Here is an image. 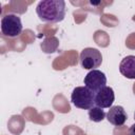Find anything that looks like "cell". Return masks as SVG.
I'll return each mask as SVG.
<instances>
[{
    "label": "cell",
    "instance_id": "6",
    "mask_svg": "<svg viewBox=\"0 0 135 135\" xmlns=\"http://www.w3.org/2000/svg\"><path fill=\"white\" fill-rule=\"evenodd\" d=\"M115 99L114 91L111 86H104L95 94V105L101 109L111 108Z\"/></svg>",
    "mask_w": 135,
    "mask_h": 135
},
{
    "label": "cell",
    "instance_id": "5",
    "mask_svg": "<svg viewBox=\"0 0 135 135\" xmlns=\"http://www.w3.org/2000/svg\"><path fill=\"white\" fill-rule=\"evenodd\" d=\"M83 82L89 90L96 94L102 88L107 86V77L103 72L99 70H92L85 75Z\"/></svg>",
    "mask_w": 135,
    "mask_h": 135
},
{
    "label": "cell",
    "instance_id": "9",
    "mask_svg": "<svg viewBox=\"0 0 135 135\" xmlns=\"http://www.w3.org/2000/svg\"><path fill=\"white\" fill-rule=\"evenodd\" d=\"M105 116H107V114L99 107H93V108H91L89 110V118H90V120H92L94 122L102 121Z\"/></svg>",
    "mask_w": 135,
    "mask_h": 135
},
{
    "label": "cell",
    "instance_id": "2",
    "mask_svg": "<svg viewBox=\"0 0 135 135\" xmlns=\"http://www.w3.org/2000/svg\"><path fill=\"white\" fill-rule=\"evenodd\" d=\"M72 103L82 110H90L95 107V93L84 86H77L73 90L71 95Z\"/></svg>",
    "mask_w": 135,
    "mask_h": 135
},
{
    "label": "cell",
    "instance_id": "10",
    "mask_svg": "<svg viewBox=\"0 0 135 135\" xmlns=\"http://www.w3.org/2000/svg\"><path fill=\"white\" fill-rule=\"evenodd\" d=\"M129 135H135V123L130 128V130H129Z\"/></svg>",
    "mask_w": 135,
    "mask_h": 135
},
{
    "label": "cell",
    "instance_id": "7",
    "mask_svg": "<svg viewBox=\"0 0 135 135\" xmlns=\"http://www.w3.org/2000/svg\"><path fill=\"white\" fill-rule=\"evenodd\" d=\"M128 115L121 105H113L107 113V119L115 127H121L127 121Z\"/></svg>",
    "mask_w": 135,
    "mask_h": 135
},
{
    "label": "cell",
    "instance_id": "3",
    "mask_svg": "<svg viewBox=\"0 0 135 135\" xmlns=\"http://www.w3.org/2000/svg\"><path fill=\"white\" fill-rule=\"evenodd\" d=\"M1 32L6 37H17L22 32V22L19 16L7 14L1 19Z\"/></svg>",
    "mask_w": 135,
    "mask_h": 135
},
{
    "label": "cell",
    "instance_id": "4",
    "mask_svg": "<svg viewBox=\"0 0 135 135\" xmlns=\"http://www.w3.org/2000/svg\"><path fill=\"white\" fill-rule=\"evenodd\" d=\"M80 64L85 70H96L102 62L101 53L94 47H85L81 51L79 56Z\"/></svg>",
    "mask_w": 135,
    "mask_h": 135
},
{
    "label": "cell",
    "instance_id": "8",
    "mask_svg": "<svg viewBox=\"0 0 135 135\" xmlns=\"http://www.w3.org/2000/svg\"><path fill=\"white\" fill-rule=\"evenodd\" d=\"M119 72L129 79H135V56L124 57L119 64Z\"/></svg>",
    "mask_w": 135,
    "mask_h": 135
},
{
    "label": "cell",
    "instance_id": "11",
    "mask_svg": "<svg viewBox=\"0 0 135 135\" xmlns=\"http://www.w3.org/2000/svg\"><path fill=\"white\" fill-rule=\"evenodd\" d=\"M134 119H135V113H134Z\"/></svg>",
    "mask_w": 135,
    "mask_h": 135
},
{
    "label": "cell",
    "instance_id": "1",
    "mask_svg": "<svg viewBox=\"0 0 135 135\" xmlns=\"http://www.w3.org/2000/svg\"><path fill=\"white\" fill-rule=\"evenodd\" d=\"M36 13L43 22H60L65 17V2L63 0H42L37 4Z\"/></svg>",
    "mask_w": 135,
    "mask_h": 135
}]
</instances>
